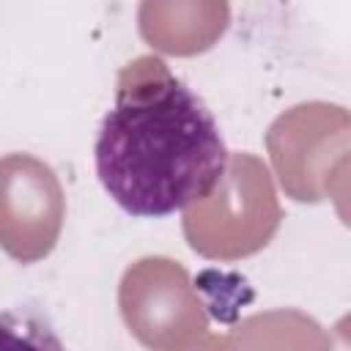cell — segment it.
Listing matches in <instances>:
<instances>
[{
  "mask_svg": "<svg viewBox=\"0 0 351 351\" xmlns=\"http://www.w3.org/2000/svg\"><path fill=\"white\" fill-rule=\"evenodd\" d=\"M93 165L115 206L154 219L208 197L228 173V145L208 104L148 55L121 71Z\"/></svg>",
  "mask_w": 351,
  "mask_h": 351,
  "instance_id": "cell-1",
  "label": "cell"
},
{
  "mask_svg": "<svg viewBox=\"0 0 351 351\" xmlns=\"http://www.w3.org/2000/svg\"><path fill=\"white\" fill-rule=\"evenodd\" d=\"M0 351H66V346L41 313L0 310Z\"/></svg>",
  "mask_w": 351,
  "mask_h": 351,
  "instance_id": "cell-2",
  "label": "cell"
}]
</instances>
